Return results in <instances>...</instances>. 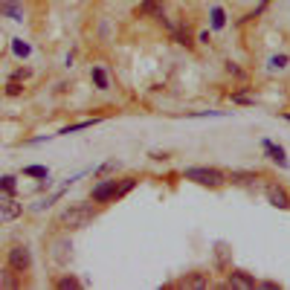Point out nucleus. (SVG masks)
<instances>
[{
	"label": "nucleus",
	"mask_w": 290,
	"mask_h": 290,
	"mask_svg": "<svg viewBox=\"0 0 290 290\" xmlns=\"http://www.w3.org/2000/svg\"><path fill=\"white\" fill-rule=\"evenodd\" d=\"M134 186H137L134 177H125V180H102L99 186L90 192V197H93V203H110V200H116L122 194H128Z\"/></svg>",
	"instance_id": "1"
},
{
	"label": "nucleus",
	"mask_w": 290,
	"mask_h": 290,
	"mask_svg": "<svg viewBox=\"0 0 290 290\" xmlns=\"http://www.w3.org/2000/svg\"><path fill=\"white\" fill-rule=\"evenodd\" d=\"M96 218V209L93 206H87V203H73V206H67L61 215H58V226L61 229H85L87 223Z\"/></svg>",
	"instance_id": "2"
},
{
	"label": "nucleus",
	"mask_w": 290,
	"mask_h": 290,
	"mask_svg": "<svg viewBox=\"0 0 290 290\" xmlns=\"http://www.w3.org/2000/svg\"><path fill=\"white\" fill-rule=\"evenodd\" d=\"M183 177L197 183V186H209V189H221L226 183V174L218 169H209V166H192V169L183 171Z\"/></svg>",
	"instance_id": "3"
},
{
	"label": "nucleus",
	"mask_w": 290,
	"mask_h": 290,
	"mask_svg": "<svg viewBox=\"0 0 290 290\" xmlns=\"http://www.w3.org/2000/svg\"><path fill=\"white\" fill-rule=\"evenodd\" d=\"M32 267V256L26 247H12L9 250V270H17V273H26Z\"/></svg>",
	"instance_id": "4"
},
{
	"label": "nucleus",
	"mask_w": 290,
	"mask_h": 290,
	"mask_svg": "<svg viewBox=\"0 0 290 290\" xmlns=\"http://www.w3.org/2000/svg\"><path fill=\"white\" fill-rule=\"evenodd\" d=\"M264 194H267L270 206H276V209H290V194H288V192H285L282 186H276V183H267V186H264Z\"/></svg>",
	"instance_id": "5"
},
{
	"label": "nucleus",
	"mask_w": 290,
	"mask_h": 290,
	"mask_svg": "<svg viewBox=\"0 0 290 290\" xmlns=\"http://www.w3.org/2000/svg\"><path fill=\"white\" fill-rule=\"evenodd\" d=\"M20 212H23V206L17 203L12 194L0 197V221H15V218H20Z\"/></svg>",
	"instance_id": "6"
},
{
	"label": "nucleus",
	"mask_w": 290,
	"mask_h": 290,
	"mask_svg": "<svg viewBox=\"0 0 290 290\" xmlns=\"http://www.w3.org/2000/svg\"><path fill=\"white\" fill-rule=\"evenodd\" d=\"M226 288H241V290H253L256 288V279L244 270H232L229 279H226Z\"/></svg>",
	"instance_id": "7"
},
{
	"label": "nucleus",
	"mask_w": 290,
	"mask_h": 290,
	"mask_svg": "<svg viewBox=\"0 0 290 290\" xmlns=\"http://www.w3.org/2000/svg\"><path fill=\"white\" fill-rule=\"evenodd\" d=\"M261 148L267 151V157H270L273 163H279L282 169H288V154H285L282 145H276V142H270V139H264V142H261Z\"/></svg>",
	"instance_id": "8"
},
{
	"label": "nucleus",
	"mask_w": 290,
	"mask_h": 290,
	"mask_svg": "<svg viewBox=\"0 0 290 290\" xmlns=\"http://www.w3.org/2000/svg\"><path fill=\"white\" fill-rule=\"evenodd\" d=\"M0 15L12 17V20H23V9H20V0H0Z\"/></svg>",
	"instance_id": "9"
},
{
	"label": "nucleus",
	"mask_w": 290,
	"mask_h": 290,
	"mask_svg": "<svg viewBox=\"0 0 290 290\" xmlns=\"http://www.w3.org/2000/svg\"><path fill=\"white\" fill-rule=\"evenodd\" d=\"M180 288H209V276L206 273H197V276H189L180 282Z\"/></svg>",
	"instance_id": "10"
},
{
	"label": "nucleus",
	"mask_w": 290,
	"mask_h": 290,
	"mask_svg": "<svg viewBox=\"0 0 290 290\" xmlns=\"http://www.w3.org/2000/svg\"><path fill=\"white\" fill-rule=\"evenodd\" d=\"M232 183H238V186H250L253 180H258V174H253V171H232V177H229Z\"/></svg>",
	"instance_id": "11"
},
{
	"label": "nucleus",
	"mask_w": 290,
	"mask_h": 290,
	"mask_svg": "<svg viewBox=\"0 0 290 290\" xmlns=\"http://www.w3.org/2000/svg\"><path fill=\"white\" fill-rule=\"evenodd\" d=\"M99 119H85V122H73L67 128H61V134H76V131H85V128H93Z\"/></svg>",
	"instance_id": "12"
},
{
	"label": "nucleus",
	"mask_w": 290,
	"mask_h": 290,
	"mask_svg": "<svg viewBox=\"0 0 290 290\" xmlns=\"http://www.w3.org/2000/svg\"><path fill=\"white\" fill-rule=\"evenodd\" d=\"M23 174H26V177H50V169H47V166H26Z\"/></svg>",
	"instance_id": "13"
},
{
	"label": "nucleus",
	"mask_w": 290,
	"mask_h": 290,
	"mask_svg": "<svg viewBox=\"0 0 290 290\" xmlns=\"http://www.w3.org/2000/svg\"><path fill=\"white\" fill-rule=\"evenodd\" d=\"M0 192L15 194V177H12V174H3V177H0Z\"/></svg>",
	"instance_id": "14"
},
{
	"label": "nucleus",
	"mask_w": 290,
	"mask_h": 290,
	"mask_svg": "<svg viewBox=\"0 0 290 290\" xmlns=\"http://www.w3.org/2000/svg\"><path fill=\"white\" fill-rule=\"evenodd\" d=\"M93 82H96L99 90H107V76H104L102 67H93Z\"/></svg>",
	"instance_id": "15"
},
{
	"label": "nucleus",
	"mask_w": 290,
	"mask_h": 290,
	"mask_svg": "<svg viewBox=\"0 0 290 290\" xmlns=\"http://www.w3.org/2000/svg\"><path fill=\"white\" fill-rule=\"evenodd\" d=\"M223 23H226V15H223L221 6H215V9H212V26H215V29H221Z\"/></svg>",
	"instance_id": "16"
},
{
	"label": "nucleus",
	"mask_w": 290,
	"mask_h": 290,
	"mask_svg": "<svg viewBox=\"0 0 290 290\" xmlns=\"http://www.w3.org/2000/svg\"><path fill=\"white\" fill-rule=\"evenodd\" d=\"M58 288H61V290H76V288H82V282H79L76 276H67V279H61V282H58Z\"/></svg>",
	"instance_id": "17"
},
{
	"label": "nucleus",
	"mask_w": 290,
	"mask_h": 290,
	"mask_svg": "<svg viewBox=\"0 0 290 290\" xmlns=\"http://www.w3.org/2000/svg\"><path fill=\"white\" fill-rule=\"evenodd\" d=\"M0 288H17V282L12 279L9 270H3V273H0Z\"/></svg>",
	"instance_id": "18"
},
{
	"label": "nucleus",
	"mask_w": 290,
	"mask_h": 290,
	"mask_svg": "<svg viewBox=\"0 0 290 290\" xmlns=\"http://www.w3.org/2000/svg\"><path fill=\"white\" fill-rule=\"evenodd\" d=\"M288 64H290V58H288V55H273V58H270V67H276V70L288 67Z\"/></svg>",
	"instance_id": "19"
},
{
	"label": "nucleus",
	"mask_w": 290,
	"mask_h": 290,
	"mask_svg": "<svg viewBox=\"0 0 290 290\" xmlns=\"http://www.w3.org/2000/svg\"><path fill=\"white\" fill-rule=\"evenodd\" d=\"M12 50H15V55L26 58V55H29V44H23V41H15V44H12Z\"/></svg>",
	"instance_id": "20"
},
{
	"label": "nucleus",
	"mask_w": 290,
	"mask_h": 290,
	"mask_svg": "<svg viewBox=\"0 0 290 290\" xmlns=\"http://www.w3.org/2000/svg\"><path fill=\"white\" fill-rule=\"evenodd\" d=\"M174 38H177V44H183V47H192V38H189V29H177V32H174Z\"/></svg>",
	"instance_id": "21"
},
{
	"label": "nucleus",
	"mask_w": 290,
	"mask_h": 290,
	"mask_svg": "<svg viewBox=\"0 0 290 290\" xmlns=\"http://www.w3.org/2000/svg\"><path fill=\"white\" fill-rule=\"evenodd\" d=\"M17 93H20V85H17V82H12V85H9V96H17Z\"/></svg>",
	"instance_id": "22"
},
{
	"label": "nucleus",
	"mask_w": 290,
	"mask_h": 290,
	"mask_svg": "<svg viewBox=\"0 0 290 290\" xmlns=\"http://www.w3.org/2000/svg\"><path fill=\"white\" fill-rule=\"evenodd\" d=\"M285 119H288V122H290V113H285Z\"/></svg>",
	"instance_id": "23"
}]
</instances>
